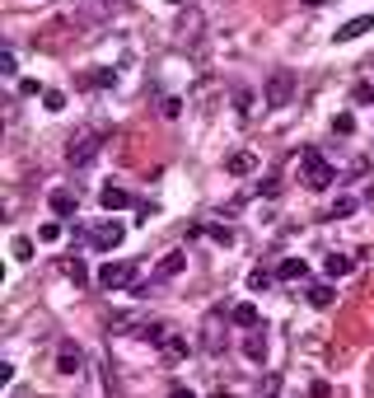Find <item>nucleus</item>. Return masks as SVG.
Masks as SVG:
<instances>
[{"label": "nucleus", "mask_w": 374, "mask_h": 398, "mask_svg": "<svg viewBox=\"0 0 374 398\" xmlns=\"http://www.w3.org/2000/svg\"><path fill=\"white\" fill-rule=\"evenodd\" d=\"M299 174H304V187H309V192H327L332 178H337V174H332V164H327L314 145H309V150H299Z\"/></svg>", "instance_id": "f257e3e1"}, {"label": "nucleus", "mask_w": 374, "mask_h": 398, "mask_svg": "<svg viewBox=\"0 0 374 398\" xmlns=\"http://www.w3.org/2000/svg\"><path fill=\"white\" fill-rule=\"evenodd\" d=\"M295 99V71L290 66H276L267 75V84H262V104L267 108H286Z\"/></svg>", "instance_id": "f03ea898"}, {"label": "nucleus", "mask_w": 374, "mask_h": 398, "mask_svg": "<svg viewBox=\"0 0 374 398\" xmlns=\"http://www.w3.org/2000/svg\"><path fill=\"white\" fill-rule=\"evenodd\" d=\"M103 150V132H80V136H71V145H66V159L75 164V169H84L89 159Z\"/></svg>", "instance_id": "7ed1b4c3"}, {"label": "nucleus", "mask_w": 374, "mask_h": 398, "mask_svg": "<svg viewBox=\"0 0 374 398\" xmlns=\"http://www.w3.org/2000/svg\"><path fill=\"white\" fill-rule=\"evenodd\" d=\"M122 239H127V225H122V220H99V225L89 230V244H94L99 253H112Z\"/></svg>", "instance_id": "20e7f679"}, {"label": "nucleus", "mask_w": 374, "mask_h": 398, "mask_svg": "<svg viewBox=\"0 0 374 398\" xmlns=\"http://www.w3.org/2000/svg\"><path fill=\"white\" fill-rule=\"evenodd\" d=\"M99 286H108V291H127V286H136V263H103L99 267Z\"/></svg>", "instance_id": "39448f33"}, {"label": "nucleus", "mask_w": 374, "mask_h": 398, "mask_svg": "<svg viewBox=\"0 0 374 398\" xmlns=\"http://www.w3.org/2000/svg\"><path fill=\"white\" fill-rule=\"evenodd\" d=\"M201 351H211V356L225 351V309L206 314V323H201Z\"/></svg>", "instance_id": "423d86ee"}, {"label": "nucleus", "mask_w": 374, "mask_h": 398, "mask_svg": "<svg viewBox=\"0 0 374 398\" xmlns=\"http://www.w3.org/2000/svg\"><path fill=\"white\" fill-rule=\"evenodd\" d=\"M201 28H206V19H201V10H187L183 24H178V43H187V47H197L201 43Z\"/></svg>", "instance_id": "0eeeda50"}, {"label": "nucleus", "mask_w": 374, "mask_h": 398, "mask_svg": "<svg viewBox=\"0 0 374 398\" xmlns=\"http://www.w3.org/2000/svg\"><path fill=\"white\" fill-rule=\"evenodd\" d=\"M47 207H52L56 215H66V220H71V215H75V207H80V197H75L71 187H52V192H47Z\"/></svg>", "instance_id": "6e6552de"}, {"label": "nucleus", "mask_w": 374, "mask_h": 398, "mask_svg": "<svg viewBox=\"0 0 374 398\" xmlns=\"http://www.w3.org/2000/svg\"><path fill=\"white\" fill-rule=\"evenodd\" d=\"M183 267H187V253H183V248H178V253H164L160 267H155V286H160V281H173Z\"/></svg>", "instance_id": "1a4fd4ad"}, {"label": "nucleus", "mask_w": 374, "mask_h": 398, "mask_svg": "<svg viewBox=\"0 0 374 398\" xmlns=\"http://www.w3.org/2000/svg\"><path fill=\"white\" fill-rule=\"evenodd\" d=\"M80 366H84L80 347H75V342H61V351H56V371H61V375H75Z\"/></svg>", "instance_id": "9d476101"}, {"label": "nucleus", "mask_w": 374, "mask_h": 398, "mask_svg": "<svg viewBox=\"0 0 374 398\" xmlns=\"http://www.w3.org/2000/svg\"><path fill=\"white\" fill-rule=\"evenodd\" d=\"M243 356H248L253 366H262V361H267V333H258V328H253V333L243 338Z\"/></svg>", "instance_id": "9b49d317"}, {"label": "nucleus", "mask_w": 374, "mask_h": 398, "mask_svg": "<svg viewBox=\"0 0 374 398\" xmlns=\"http://www.w3.org/2000/svg\"><path fill=\"white\" fill-rule=\"evenodd\" d=\"M374 28V14H360V19H351V24H342L337 33H332V43H351V38H360V33H370Z\"/></svg>", "instance_id": "f8f14e48"}, {"label": "nucleus", "mask_w": 374, "mask_h": 398, "mask_svg": "<svg viewBox=\"0 0 374 398\" xmlns=\"http://www.w3.org/2000/svg\"><path fill=\"white\" fill-rule=\"evenodd\" d=\"M253 169H258V155H248V150L225 159V174H229V178H243V174H253Z\"/></svg>", "instance_id": "ddd939ff"}, {"label": "nucleus", "mask_w": 374, "mask_h": 398, "mask_svg": "<svg viewBox=\"0 0 374 398\" xmlns=\"http://www.w3.org/2000/svg\"><path fill=\"white\" fill-rule=\"evenodd\" d=\"M351 267H356V258H351V253H327V258H323V272H327L332 281H337V277H347Z\"/></svg>", "instance_id": "4468645a"}, {"label": "nucleus", "mask_w": 374, "mask_h": 398, "mask_svg": "<svg viewBox=\"0 0 374 398\" xmlns=\"http://www.w3.org/2000/svg\"><path fill=\"white\" fill-rule=\"evenodd\" d=\"M276 277H281V281H304V277H309V263H304V258H281Z\"/></svg>", "instance_id": "2eb2a0df"}, {"label": "nucleus", "mask_w": 374, "mask_h": 398, "mask_svg": "<svg viewBox=\"0 0 374 398\" xmlns=\"http://www.w3.org/2000/svg\"><path fill=\"white\" fill-rule=\"evenodd\" d=\"M99 202H103V211H122V207H132V192H127V187H112V183H108Z\"/></svg>", "instance_id": "dca6fc26"}, {"label": "nucleus", "mask_w": 374, "mask_h": 398, "mask_svg": "<svg viewBox=\"0 0 374 398\" xmlns=\"http://www.w3.org/2000/svg\"><path fill=\"white\" fill-rule=\"evenodd\" d=\"M229 323H239V328H258V305H248V300H239V305L229 309Z\"/></svg>", "instance_id": "f3484780"}, {"label": "nucleus", "mask_w": 374, "mask_h": 398, "mask_svg": "<svg viewBox=\"0 0 374 398\" xmlns=\"http://www.w3.org/2000/svg\"><path fill=\"white\" fill-rule=\"evenodd\" d=\"M80 84L84 89H108V84H117V71H112V66H99V71H89Z\"/></svg>", "instance_id": "a211bd4d"}, {"label": "nucleus", "mask_w": 374, "mask_h": 398, "mask_svg": "<svg viewBox=\"0 0 374 398\" xmlns=\"http://www.w3.org/2000/svg\"><path fill=\"white\" fill-rule=\"evenodd\" d=\"M160 351H164V361L173 366V361H183V356H187V338H183V333H169V342H164Z\"/></svg>", "instance_id": "6ab92c4d"}, {"label": "nucleus", "mask_w": 374, "mask_h": 398, "mask_svg": "<svg viewBox=\"0 0 374 398\" xmlns=\"http://www.w3.org/2000/svg\"><path fill=\"white\" fill-rule=\"evenodd\" d=\"M332 300H337V291H332L327 281H319V286H309V305H314V309H327Z\"/></svg>", "instance_id": "aec40b11"}, {"label": "nucleus", "mask_w": 374, "mask_h": 398, "mask_svg": "<svg viewBox=\"0 0 374 398\" xmlns=\"http://www.w3.org/2000/svg\"><path fill=\"white\" fill-rule=\"evenodd\" d=\"M169 333H173L169 323H140V338H145V342H155V347L169 342Z\"/></svg>", "instance_id": "412c9836"}, {"label": "nucleus", "mask_w": 374, "mask_h": 398, "mask_svg": "<svg viewBox=\"0 0 374 398\" xmlns=\"http://www.w3.org/2000/svg\"><path fill=\"white\" fill-rule=\"evenodd\" d=\"M61 272H66L75 286H84V281H89V267H84V258H66V263H61Z\"/></svg>", "instance_id": "4be33fe9"}, {"label": "nucleus", "mask_w": 374, "mask_h": 398, "mask_svg": "<svg viewBox=\"0 0 374 398\" xmlns=\"http://www.w3.org/2000/svg\"><path fill=\"white\" fill-rule=\"evenodd\" d=\"M332 132H337V136H351V132H356V117H351V113H337V117H332Z\"/></svg>", "instance_id": "5701e85b"}, {"label": "nucleus", "mask_w": 374, "mask_h": 398, "mask_svg": "<svg viewBox=\"0 0 374 398\" xmlns=\"http://www.w3.org/2000/svg\"><path fill=\"white\" fill-rule=\"evenodd\" d=\"M281 394V375H267L262 384H258V398H276Z\"/></svg>", "instance_id": "b1692460"}, {"label": "nucleus", "mask_w": 374, "mask_h": 398, "mask_svg": "<svg viewBox=\"0 0 374 398\" xmlns=\"http://www.w3.org/2000/svg\"><path fill=\"white\" fill-rule=\"evenodd\" d=\"M42 108H47V113H61V108H66V94H61V89H47V94H42Z\"/></svg>", "instance_id": "393cba45"}, {"label": "nucleus", "mask_w": 374, "mask_h": 398, "mask_svg": "<svg viewBox=\"0 0 374 398\" xmlns=\"http://www.w3.org/2000/svg\"><path fill=\"white\" fill-rule=\"evenodd\" d=\"M351 99H356V104H374V84H370V80H360V84L351 89Z\"/></svg>", "instance_id": "a878e982"}, {"label": "nucleus", "mask_w": 374, "mask_h": 398, "mask_svg": "<svg viewBox=\"0 0 374 398\" xmlns=\"http://www.w3.org/2000/svg\"><path fill=\"white\" fill-rule=\"evenodd\" d=\"M248 286H253V291H267V286H271V272H262V267H253V277H248Z\"/></svg>", "instance_id": "bb28decb"}, {"label": "nucleus", "mask_w": 374, "mask_h": 398, "mask_svg": "<svg viewBox=\"0 0 374 398\" xmlns=\"http://www.w3.org/2000/svg\"><path fill=\"white\" fill-rule=\"evenodd\" d=\"M206 235H211L215 244H234V230H229V225H211Z\"/></svg>", "instance_id": "cd10ccee"}, {"label": "nucleus", "mask_w": 374, "mask_h": 398, "mask_svg": "<svg viewBox=\"0 0 374 398\" xmlns=\"http://www.w3.org/2000/svg\"><path fill=\"white\" fill-rule=\"evenodd\" d=\"M332 215L342 220V215H356V197H337V207H332Z\"/></svg>", "instance_id": "c85d7f7f"}, {"label": "nucleus", "mask_w": 374, "mask_h": 398, "mask_svg": "<svg viewBox=\"0 0 374 398\" xmlns=\"http://www.w3.org/2000/svg\"><path fill=\"white\" fill-rule=\"evenodd\" d=\"M234 108H239V117H248V108H253V94H248V89H239V94H234Z\"/></svg>", "instance_id": "c756f323"}, {"label": "nucleus", "mask_w": 374, "mask_h": 398, "mask_svg": "<svg viewBox=\"0 0 374 398\" xmlns=\"http://www.w3.org/2000/svg\"><path fill=\"white\" fill-rule=\"evenodd\" d=\"M38 239H42V244H56V239H61V225H56V220H52V225H42Z\"/></svg>", "instance_id": "7c9ffc66"}, {"label": "nucleus", "mask_w": 374, "mask_h": 398, "mask_svg": "<svg viewBox=\"0 0 374 398\" xmlns=\"http://www.w3.org/2000/svg\"><path fill=\"white\" fill-rule=\"evenodd\" d=\"M19 71V61H14V52H0V75H14Z\"/></svg>", "instance_id": "2f4dec72"}, {"label": "nucleus", "mask_w": 374, "mask_h": 398, "mask_svg": "<svg viewBox=\"0 0 374 398\" xmlns=\"http://www.w3.org/2000/svg\"><path fill=\"white\" fill-rule=\"evenodd\" d=\"M14 258H19V263L33 258V244H28V239H14Z\"/></svg>", "instance_id": "473e14b6"}, {"label": "nucleus", "mask_w": 374, "mask_h": 398, "mask_svg": "<svg viewBox=\"0 0 374 398\" xmlns=\"http://www.w3.org/2000/svg\"><path fill=\"white\" fill-rule=\"evenodd\" d=\"M136 211H140V215H136V220H140V225H150V215L160 211V207H155V202H140V207H136Z\"/></svg>", "instance_id": "72a5a7b5"}, {"label": "nucleus", "mask_w": 374, "mask_h": 398, "mask_svg": "<svg viewBox=\"0 0 374 398\" xmlns=\"http://www.w3.org/2000/svg\"><path fill=\"white\" fill-rule=\"evenodd\" d=\"M19 94H24V99H33V94H47V89H38V80H19Z\"/></svg>", "instance_id": "f704fd0d"}, {"label": "nucleus", "mask_w": 374, "mask_h": 398, "mask_svg": "<svg viewBox=\"0 0 374 398\" xmlns=\"http://www.w3.org/2000/svg\"><path fill=\"white\" fill-rule=\"evenodd\" d=\"M178 113H183V99L169 94V99H164V117H178Z\"/></svg>", "instance_id": "c9c22d12"}, {"label": "nucleus", "mask_w": 374, "mask_h": 398, "mask_svg": "<svg viewBox=\"0 0 374 398\" xmlns=\"http://www.w3.org/2000/svg\"><path fill=\"white\" fill-rule=\"evenodd\" d=\"M309 398H332V389H327L323 379H314V384H309Z\"/></svg>", "instance_id": "e433bc0d"}, {"label": "nucleus", "mask_w": 374, "mask_h": 398, "mask_svg": "<svg viewBox=\"0 0 374 398\" xmlns=\"http://www.w3.org/2000/svg\"><path fill=\"white\" fill-rule=\"evenodd\" d=\"M169 398H197V394H192V389H173Z\"/></svg>", "instance_id": "4c0bfd02"}, {"label": "nucleus", "mask_w": 374, "mask_h": 398, "mask_svg": "<svg viewBox=\"0 0 374 398\" xmlns=\"http://www.w3.org/2000/svg\"><path fill=\"white\" fill-rule=\"evenodd\" d=\"M169 5H178V10H192V0H169Z\"/></svg>", "instance_id": "58836bf2"}, {"label": "nucleus", "mask_w": 374, "mask_h": 398, "mask_svg": "<svg viewBox=\"0 0 374 398\" xmlns=\"http://www.w3.org/2000/svg\"><path fill=\"white\" fill-rule=\"evenodd\" d=\"M304 5H314V10H319V5H327V0H304Z\"/></svg>", "instance_id": "ea45409f"}, {"label": "nucleus", "mask_w": 374, "mask_h": 398, "mask_svg": "<svg viewBox=\"0 0 374 398\" xmlns=\"http://www.w3.org/2000/svg\"><path fill=\"white\" fill-rule=\"evenodd\" d=\"M215 398H234V394H225V389H215Z\"/></svg>", "instance_id": "a19ab883"}]
</instances>
